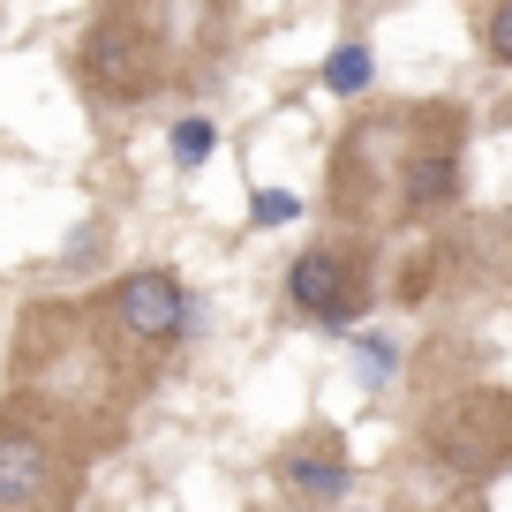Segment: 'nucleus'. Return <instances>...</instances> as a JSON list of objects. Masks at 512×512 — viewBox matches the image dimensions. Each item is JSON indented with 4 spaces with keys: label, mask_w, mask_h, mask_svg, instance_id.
Instances as JSON below:
<instances>
[{
    "label": "nucleus",
    "mask_w": 512,
    "mask_h": 512,
    "mask_svg": "<svg viewBox=\"0 0 512 512\" xmlns=\"http://www.w3.org/2000/svg\"><path fill=\"white\" fill-rule=\"evenodd\" d=\"M113 317H121L128 339H144V347H174L189 332V294H181L174 272H128L113 287Z\"/></svg>",
    "instance_id": "obj_1"
},
{
    "label": "nucleus",
    "mask_w": 512,
    "mask_h": 512,
    "mask_svg": "<svg viewBox=\"0 0 512 512\" xmlns=\"http://www.w3.org/2000/svg\"><path fill=\"white\" fill-rule=\"evenodd\" d=\"M347 482H354V467H347V445H339V437H302V445L279 452V490H287L294 505H339Z\"/></svg>",
    "instance_id": "obj_2"
},
{
    "label": "nucleus",
    "mask_w": 512,
    "mask_h": 512,
    "mask_svg": "<svg viewBox=\"0 0 512 512\" xmlns=\"http://www.w3.org/2000/svg\"><path fill=\"white\" fill-rule=\"evenodd\" d=\"M460 196V151L452 144H430V151H407L400 181H392V204L400 211H437Z\"/></svg>",
    "instance_id": "obj_3"
},
{
    "label": "nucleus",
    "mask_w": 512,
    "mask_h": 512,
    "mask_svg": "<svg viewBox=\"0 0 512 512\" xmlns=\"http://www.w3.org/2000/svg\"><path fill=\"white\" fill-rule=\"evenodd\" d=\"M287 302L309 309V317H332L339 302H354L347 264H339L332 249H302V256H294V272H287Z\"/></svg>",
    "instance_id": "obj_4"
},
{
    "label": "nucleus",
    "mask_w": 512,
    "mask_h": 512,
    "mask_svg": "<svg viewBox=\"0 0 512 512\" xmlns=\"http://www.w3.org/2000/svg\"><path fill=\"white\" fill-rule=\"evenodd\" d=\"M46 490V445L31 430H0V512H23Z\"/></svg>",
    "instance_id": "obj_5"
},
{
    "label": "nucleus",
    "mask_w": 512,
    "mask_h": 512,
    "mask_svg": "<svg viewBox=\"0 0 512 512\" xmlns=\"http://www.w3.org/2000/svg\"><path fill=\"white\" fill-rule=\"evenodd\" d=\"M369 76H377V61H369V46H362V38L332 46V61H324V91H339V98H362V91H369Z\"/></svg>",
    "instance_id": "obj_6"
},
{
    "label": "nucleus",
    "mask_w": 512,
    "mask_h": 512,
    "mask_svg": "<svg viewBox=\"0 0 512 512\" xmlns=\"http://www.w3.org/2000/svg\"><path fill=\"white\" fill-rule=\"evenodd\" d=\"M211 144H219V128H211L204 113L174 121V159H181V166H204V159H211Z\"/></svg>",
    "instance_id": "obj_7"
},
{
    "label": "nucleus",
    "mask_w": 512,
    "mask_h": 512,
    "mask_svg": "<svg viewBox=\"0 0 512 512\" xmlns=\"http://www.w3.org/2000/svg\"><path fill=\"white\" fill-rule=\"evenodd\" d=\"M354 369H362V384H384L400 369V347L392 339H354Z\"/></svg>",
    "instance_id": "obj_8"
},
{
    "label": "nucleus",
    "mask_w": 512,
    "mask_h": 512,
    "mask_svg": "<svg viewBox=\"0 0 512 512\" xmlns=\"http://www.w3.org/2000/svg\"><path fill=\"white\" fill-rule=\"evenodd\" d=\"M249 219L256 226H287V219H302V196H294V189H256Z\"/></svg>",
    "instance_id": "obj_9"
},
{
    "label": "nucleus",
    "mask_w": 512,
    "mask_h": 512,
    "mask_svg": "<svg viewBox=\"0 0 512 512\" xmlns=\"http://www.w3.org/2000/svg\"><path fill=\"white\" fill-rule=\"evenodd\" d=\"M482 46H490V61H505V68H512V0L482 16Z\"/></svg>",
    "instance_id": "obj_10"
}]
</instances>
